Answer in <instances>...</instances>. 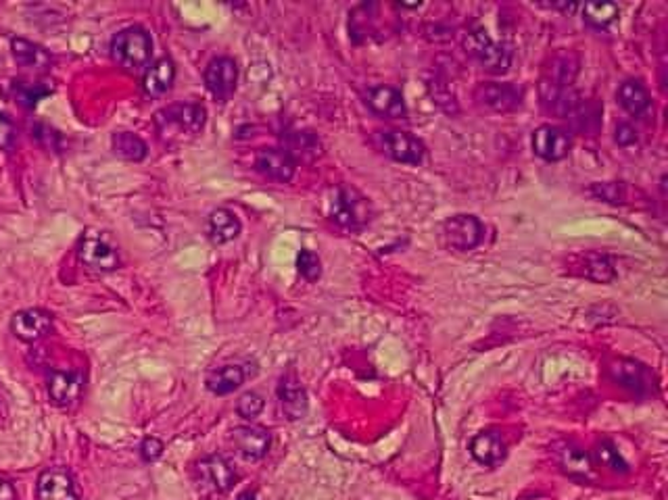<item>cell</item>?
<instances>
[{"label":"cell","mask_w":668,"mask_h":500,"mask_svg":"<svg viewBox=\"0 0 668 500\" xmlns=\"http://www.w3.org/2000/svg\"><path fill=\"white\" fill-rule=\"evenodd\" d=\"M462 46L470 57L491 74H506L512 65V52L503 44L491 40L483 28H470L462 34Z\"/></svg>","instance_id":"6da1fadb"},{"label":"cell","mask_w":668,"mask_h":500,"mask_svg":"<svg viewBox=\"0 0 668 500\" xmlns=\"http://www.w3.org/2000/svg\"><path fill=\"white\" fill-rule=\"evenodd\" d=\"M111 57L128 69H140L153 57V38L144 28L132 25L111 40Z\"/></svg>","instance_id":"7a4b0ae2"},{"label":"cell","mask_w":668,"mask_h":500,"mask_svg":"<svg viewBox=\"0 0 668 500\" xmlns=\"http://www.w3.org/2000/svg\"><path fill=\"white\" fill-rule=\"evenodd\" d=\"M329 215L337 226L345 229H362L370 221L372 209L368 199H364L357 190L340 186L332 192L329 201Z\"/></svg>","instance_id":"3957f363"},{"label":"cell","mask_w":668,"mask_h":500,"mask_svg":"<svg viewBox=\"0 0 668 500\" xmlns=\"http://www.w3.org/2000/svg\"><path fill=\"white\" fill-rule=\"evenodd\" d=\"M77 254H80V261L84 265L96 273H111L122 265L120 253H117L113 242L103 232H96V229H86L82 234L80 245H77Z\"/></svg>","instance_id":"277c9868"},{"label":"cell","mask_w":668,"mask_h":500,"mask_svg":"<svg viewBox=\"0 0 668 500\" xmlns=\"http://www.w3.org/2000/svg\"><path fill=\"white\" fill-rule=\"evenodd\" d=\"M375 144L389 159L405 165H420L424 159V144L410 131L378 129L375 131Z\"/></svg>","instance_id":"5b68a950"},{"label":"cell","mask_w":668,"mask_h":500,"mask_svg":"<svg viewBox=\"0 0 668 500\" xmlns=\"http://www.w3.org/2000/svg\"><path fill=\"white\" fill-rule=\"evenodd\" d=\"M441 236L449 248L468 253L484 242V226L474 215H454L443 221Z\"/></svg>","instance_id":"8992f818"},{"label":"cell","mask_w":668,"mask_h":500,"mask_svg":"<svg viewBox=\"0 0 668 500\" xmlns=\"http://www.w3.org/2000/svg\"><path fill=\"white\" fill-rule=\"evenodd\" d=\"M157 123H159L161 131H169L176 128L185 136L201 134L207 123V111L205 107L196 103H180L172 104V107L163 109L157 113Z\"/></svg>","instance_id":"52a82bcc"},{"label":"cell","mask_w":668,"mask_h":500,"mask_svg":"<svg viewBox=\"0 0 668 500\" xmlns=\"http://www.w3.org/2000/svg\"><path fill=\"white\" fill-rule=\"evenodd\" d=\"M196 479L205 490L215 492V495H226L237 484L239 473L226 457L209 455L196 463Z\"/></svg>","instance_id":"ba28073f"},{"label":"cell","mask_w":668,"mask_h":500,"mask_svg":"<svg viewBox=\"0 0 668 500\" xmlns=\"http://www.w3.org/2000/svg\"><path fill=\"white\" fill-rule=\"evenodd\" d=\"M474 101L491 113H512L520 107L522 90L514 84L484 82L476 85Z\"/></svg>","instance_id":"9c48e42d"},{"label":"cell","mask_w":668,"mask_h":500,"mask_svg":"<svg viewBox=\"0 0 668 500\" xmlns=\"http://www.w3.org/2000/svg\"><path fill=\"white\" fill-rule=\"evenodd\" d=\"M573 148L571 136L558 125H539L533 131V153L547 163H558L566 159Z\"/></svg>","instance_id":"30bf717a"},{"label":"cell","mask_w":668,"mask_h":500,"mask_svg":"<svg viewBox=\"0 0 668 500\" xmlns=\"http://www.w3.org/2000/svg\"><path fill=\"white\" fill-rule=\"evenodd\" d=\"M239 65L230 57H218L205 67V85L218 101H226L237 90Z\"/></svg>","instance_id":"8fae6325"},{"label":"cell","mask_w":668,"mask_h":500,"mask_svg":"<svg viewBox=\"0 0 668 500\" xmlns=\"http://www.w3.org/2000/svg\"><path fill=\"white\" fill-rule=\"evenodd\" d=\"M38 500H80V490L74 482V478L61 467L42 471L36 484Z\"/></svg>","instance_id":"7c38bea8"},{"label":"cell","mask_w":668,"mask_h":500,"mask_svg":"<svg viewBox=\"0 0 668 500\" xmlns=\"http://www.w3.org/2000/svg\"><path fill=\"white\" fill-rule=\"evenodd\" d=\"M52 330V315L44 308H25L13 315L11 332L22 342H38Z\"/></svg>","instance_id":"4fadbf2b"},{"label":"cell","mask_w":668,"mask_h":500,"mask_svg":"<svg viewBox=\"0 0 668 500\" xmlns=\"http://www.w3.org/2000/svg\"><path fill=\"white\" fill-rule=\"evenodd\" d=\"M608 371H610V378L617 381L618 386L627 388L628 392L644 397V394L652 390V375L644 365L637 363V361L614 359L610 367H608Z\"/></svg>","instance_id":"5bb4252c"},{"label":"cell","mask_w":668,"mask_h":500,"mask_svg":"<svg viewBox=\"0 0 668 500\" xmlns=\"http://www.w3.org/2000/svg\"><path fill=\"white\" fill-rule=\"evenodd\" d=\"M255 169L267 180L288 183L294 177L297 163L288 156L283 148H259L255 155Z\"/></svg>","instance_id":"9a60e30c"},{"label":"cell","mask_w":668,"mask_h":500,"mask_svg":"<svg viewBox=\"0 0 668 500\" xmlns=\"http://www.w3.org/2000/svg\"><path fill=\"white\" fill-rule=\"evenodd\" d=\"M232 444L242 459L259 460L267 455L272 446V433L259 425H242L232 432Z\"/></svg>","instance_id":"2e32d148"},{"label":"cell","mask_w":668,"mask_h":500,"mask_svg":"<svg viewBox=\"0 0 668 500\" xmlns=\"http://www.w3.org/2000/svg\"><path fill=\"white\" fill-rule=\"evenodd\" d=\"M47 388L52 403L59 406H69L82 397L84 375L80 371H50Z\"/></svg>","instance_id":"e0dca14e"},{"label":"cell","mask_w":668,"mask_h":500,"mask_svg":"<svg viewBox=\"0 0 668 500\" xmlns=\"http://www.w3.org/2000/svg\"><path fill=\"white\" fill-rule=\"evenodd\" d=\"M366 104L375 111L376 115L389 117V120H405L408 117V107L402 92L391 85H375L366 92Z\"/></svg>","instance_id":"ac0fdd59"},{"label":"cell","mask_w":668,"mask_h":500,"mask_svg":"<svg viewBox=\"0 0 668 500\" xmlns=\"http://www.w3.org/2000/svg\"><path fill=\"white\" fill-rule=\"evenodd\" d=\"M278 400L288 421H299L307 413V392L293 371L283 375L278 384Z\"/></svg>","instance_id":"d6986e66"},{"label":"cell","mask_w":668,"mask_h":500,"mask_svg":"<svg viewBox=\"0 0 668 500\" xmlns=\"http://www.w3.org/2000/svg\"><path fill=\"white\" fill-rule=\"evenodd\" d=\"M508 446L506 440L501 438L500 432H481L478 436L473 438L470 442V455L474 457L476 463H481L484 467H495L500 465L503 459H506Z\"/></svg>","instance_id":"ffe728a7"},{"label":"cell","mask_w":668,"mask_h":500,"mask_svg":"<svg viewBox=\"0 0 668 500\" xmlns=\"http://www.w3.org/2000/svg\"><path fill=\"white\" fill-rule=\"evenodd\" d=\"M284 153L291 159L297 161H313L316 156L322 155V142L320 138L310 129H291L283 136Z\"/></svg>","instance_id":"44dd1931"},{"label":"cell","mask_w":668,"mask_h":500,"mask_svg":"<svg viewBox=\"0 0 668 500\" xmlns=\"http://www.w3.org/2000/svg\"><path fill=\"white\" fill-rule=\"evenodd\" d=\"M576 74H579V57L574 52H558V55L549 58L546 69H543L541 82L571 88L573 82L576 80Z\"/></svg>","instance_id":"7402d4cb"},{"label":"cell","mask_w":668,"mask_h":500,"mask_svg":"<svg viewBox=\"0 0 668 500\" xmlns=\"http://www.w3.org/2000/svg\"><path fill=\"white\" fill-rule=\"evenodd\" d=\"M555 459H558L562 471H566L568 476L582 479H589L593 476L591 457L574 442H560L555 446Z\"/></svg>","instance_id":"603a6c76"},{"label":"cell","mask_w":668,"mask_h":500,"mask_svg":"<svg viewBox=\"0 0 668 500\" xmlns=\"http://www.w3.org/2000/svg\"><path fill=\"white\" fill-rule=\"evenodd\" d=\"M176 80V65L169 57H161L144 74L142 88L150 98H159L169 92Z\"/></svg>","instance_id":"cb8c5ba5"},{"label":"cell","mask_w":668,"mask_h":500,"mask_svg":"<svg viewBox=\"0 0 668 500\" xmlns=\"http://www.w3.org/2000/svg\"><path fill=\"white\" fill-rule=\"evenodd\" d=\"M11 52L15 57V61L25 69L32 71H44L50 67L52 57L44 46L25 40V38H13L11 40Z\"/></svg>","instance_id":"d4e9b609"},{"label":"cell","mask_w":668,"mask_h":500,"mask_svg":"<svg viewBox=\"0 0 668 500\" xmlns=\"http://www.w3.org/2000/svg\"><path fill=\"white\" fill-rule=\"evenodd\" d=\"M245 379H247L245 367L237 363H228L218 367V370L209 371L205 384L209 388V392H213L215 397H226V394L239 390V388L245 384Z\"/></svg>","instance_id":"484cf974"},{"label":"cell","mask_w":668,"mask_h":500,"mask_svg":"<svg viewBox=\"0 0 668 500\" xmlns=\"http://www.w3.org/2000/svg\"><path fill=\"white\" fill-rule=\"evenodd\" d=\"M240 221L230 209H215L207 219V234L213 245H228L240 234Z\"/></svg>","instance_id":"4316f807"},{"label":"cell","mask_w":668,"mask_h":500,"mask_svg":"<svg viewBox=\"0 0 668 500\" xmlns=\"http://www.w3.org/2000/svg\"><path fill=\"white\" fill-rule=\"evenodd\" d=\"M617 98L620 103V107L627 111L628 115L633 117H641L645 115L647 111L652 107V98L650 92L645 90V85L637 82V80H627L618 85Z\"/></svg>","instance_id":"83f0119b"},{"label":"cell","mask_w":668,"mask_h":500,"mask_svg":"<svg viewBox=\"0 0 668 500\" xmlns=\"http://www.w3.org/2000/svg\"><path fill=\"white\" fill-rule=\"evenodd\" d=\"M579 267L582 278L598 281V284H610L617 278V269H614L610 256L595 253V250H589V253L579 256Z\"/></svg>","instance_id":"f1b7e54d"},{"label":"cell","mask_w":668,"mask_h":500,"mask_svg":"<svg viewBox=\"0 0 668 500\" xmlns=\"http://www.w3.org/2000/svg\"><path fill=\"white\" fill-rule=\"evenodd\" d=\"M111 144H113L115 155L126 161L139 163L149 155L147 142H144L140 136L132 134V131H117V134H113V140H111Z\"/></svg>","instance_id":"f546056e"},{"label":"cell","mask_w":668,"mask_h":500,"mask_svg":"<svg viewBox=\"0 0 668 500\" xmlns=\"http://www.w3.org/2000/svg\"><path fill=\"white\" fill-rule=\"evenodd\" d=\"M593 455L595 460H598V465L606 467V469H610L614 473H628V463L625 457L620 455L617 444L610 442V440H600V442L595 444Z\"/></svg>","instance_id":"4dcf8cb0"},{"label":"cell","mask_w":668,"mask_h":500,"mask_svg":"<svg viewBox=\"0 0 668 500\" xmlns=\"http://www.w3.org/2000/svg\"><path fill=\"white\" fill-rule=\"evenodd\" d=\"M582 17L593 28H608L618 19V6L612 3H600V4H585L582 6Z\"/></svg>","instance_id":"1f68e13d"},{"label":"cell","mask_w":668,"mask_h":500,"mask_svg":"<svg viewBox=\"0 0 668 500\" xmlns=\"http://www.w3.org/2000/svg\"><path fill=\"white\" fill-rule=\"evenodd\" d=\"M568 120L573 121L576 129L585 131V134H593V131H598L600 128V109L591 103L582 101Z\"/></svg>","instance_id":"d6a6232c"},{"label":"cell","mask_w":668,"mask_h":500,"mask_svg":"<svg viewBox=\"0 0 668 500\" xmlns=\"http://www.w3.org/2000/svg\"><path fill=\"white\" fill-rule=\"evenodd\" d=\"M49 94H50V90L44 88V85L41 84H25V82L15 84V98L19 101V104H23L25 109H34L36 104Z\"/></svg>","instance_id":"836d02e7"},{"label":"cell","mask_w":668,"mask_h":500,"mask_svg":"<svg viewBox=\"0 0 668 500\" xmlns=\"http://www.w3.org/2000/svg\"><path fill=\"white\" fill-rule=\"evenodd\" d=\"M591 194L598 196L600 201L610 202V205H622L627 202V188L620 182H606V183H593Z\"/></svg>","instance_id":"e575fe53"},{"label":"cell","mask_w":668,"mask_h":500,"mask_svg":"<svg viewBox=\"0 0 668 500\" xmlns=\"http://www.w3.org/2000/svg\"><path fill=\"white\" fill-rule=\"evenodd\" d=\"M297 269L307 281H316L322 275V263L320 256L311 250H301L297 256Z\"/></svg>","instance_id":"d590c367"},{"label":"cell","mask_w":668,"mask_h":500,"mask_svg":"<svg viewBox=\"0 0 668 500\" xmlns=\"http://www.w3.org/2000/svg\"><path fill=\"white\" fill-rule=\"evenodd\" d=\"M34 138L38 142L42 144L47 150H52V153H61L65 148V140L63 136L59 134L57 129H52L47 123H36L34 125Z\"/></svg>","instance_id":"8d00e7d4"},{"label":"cell","mask_w":668,"mask_h":500,"mask_svg":"<svg viewBox=\"0 0 668 500\" xmlns=\"http://www.w3.org/2000/svg\"><path fill=\"white\" fill-rule=\"evenodd\" d=\"M264 406H266L264 398H261L257 392H245V394H242V397L239 398V403H237V411H239V415H240L242 419L253 421V419H257V417L261 415V411H264Z\"/></svg>","instance_id":"74e56055"},{"label":"cell","mask_w":668,"mask_h":500,"mask_svg":"<svg viewBox=\"0 0 668 500\" xmlns=\"http://www.w3.org/2000/svg\"><path fill=\"white\" fill-rule=\"evenodd\" d=\"M17 140V128L9 117L0 113V150H11Z\"/></svg>","instance_id":"f35d334b"},{"label":"cell","mask_w":668,"mask_h":500,"mask_svg":"<svg viewBox=\"0 0 668 500\" xmlns=\"http://www.w3.org/2000/svg\"><path fill=\"white\" fill-rule=\"evenodd\" d=\"M161 455H163V442L159 438H147L140 444V457L147 460V463H155V460Z\"/></svg>","instance_id":"ab89813d"},{"label":"cell","mask_w":668,"mask_h":500,"mask_svg":"<svg viewBox=\"0 0 668 500\" xmlns=\"http://www.w3.org/2000/svg\"><path fill=\"white\" fill-rule=\"evenodd\" d=\"M614 140H617L618 147H633L637 142V131L631 123H618L617 129H614Z\"/></svg>","instance_id":"60d3db41"},{"label":"cell","mask_w":668,"mask_h":500,"mask_svg":"<svg viewBox=\"0 0 668 500\" xmlns=\"http://www.w3.org/2000/svg\"><path fill=\"white\" fill-rule=\"evenodd\" d=\"M0 500H17L15 488L11 482H6L5 478H0Z\"/></svg>","instance_id":"b9f144b4"},{"label":"cell","mask_w":668,"mask_h":500,"mask_svg":"<svg viewBox=\"0 0 668 500\" xmlns=\"http://www.w3.org/2000/svg\"><path fill=\"white\" fill-rule=\"evenodd\" d=\"M237 500H259V496H257V492H253V490H245V492H240Z\"/></svg>","instance_id":"7bdbcfd3"},{"label":"cell","mask_w":668,"mask_h":500,"mask_svg":"<svg viewBox=\"0 0 668 500\" xmlns=\"http://www.w3.org/2000/svg\"><path fill=\"white\" fill-rule=\"evenodd\" d=\"M5 413H6V406H5V398H3V394H0V419H3V417H5Z\"/></svg>","instance_id":"ee69618b"}]
</instances>
